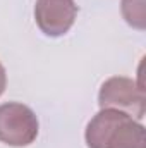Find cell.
<instances>
[{
	"mask_svg": "<svg viewBox=\"0 0 146 148\" xmlns=\"http://www.w3.org/2000/svg\"><path fill=\"white\" fill-rule=\"evenodd\" d=\"M88 148H146L145 126L129 114L102 109L86 126Z\"/></svg>",
	"mask_w": 146,
	"mask_h": 148,
	"instance_id": "6da1fadb",
	"label": "cell"
},
{
	"mask_svg": "<svg viewBox=\"0 0 146 148\" xmlns=\"http://www.w3.org/2000/svg\"><path fill=\"white\" fill-rule=\"evenodd\" d=\"M98 105L100 109H115L126 112L132 119L141 121L146 112L145 88L126 76L108 77L100 88Z\"/></svg>",
	"mask_w": 146,
	"mask_h": 148,
	"instance_id": "7a4b0ae2",
	"label": "cell"
},
{
	"mask_svg": "<svg viewBox=\"0 0 146 148\" xmlns=\"http://www.w3.org/2000/svg\"><path fill=\"white\" fill-rule=\"evenodd\" d=\"M36 114L28 105L9 102L0 105V141L14 148L29 147L38 136Z\"/></svg>",
	"mask_w": 146,
	"mask_h": 148,
	"instance_id": "3957f363",
	"label": "cell"
},
{
	"mask_svg": "<svg viewBox=\"0 0 146 148\" xmlns=\"http://www.w3.org/2000/svg\"><path fill=\"white\" fill-rule=\"evenodd\" d=\"M77 16L74 0H36L35 19L38 28L46 36L57 38L72 28Z\"/></svg>",
	"mask_w": 146,
	"mask_h": 148,
	"instance_id": "277c9868",
	"label": "cell"
},
{
	"mask_svg": "<svg viewBox=\"0 0 146 148\" xmlns=\"http://www.w3.org/2000/svg\"><path fill=\"white\" fill-rule=\"evenodd\" d=\"M122 16L126 23L136 29L146 28L145 17V0H122Z\"/></svg>",
	"mask_w": 146,
	"mask_h": 148,
	"instance_id": "5b68a950",
	"label": "cell"
},
{
	"mask_svg": "<svg viewBox=\"0 0 146 148\" xmlns=\"http://www.w3.org/2000/svg\"><path fill=\"white\" fill-rule=\"evenodd\" d=\"M5 86H7V73H5V67L0 62V95L5 91Z\"/></svg>",
	"mask_w": 146,
	"mask_h": 148,
	"instance_id": "8992f818",
	"label": "cell"
}]
</instances>
